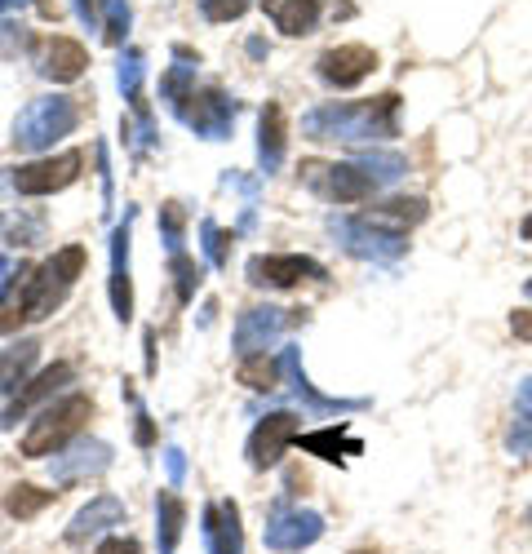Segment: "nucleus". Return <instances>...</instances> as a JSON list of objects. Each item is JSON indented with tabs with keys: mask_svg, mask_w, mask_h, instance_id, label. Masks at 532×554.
Here are the masks:
<instances>
[{
	"mask_svg": "<svg viewBox=\"0 0 532 554\" xmlns=\"http://www.w3.org/2000/svg\"><path fill=\"white\" fill-rule=\"evenodd\" d=\"M67 382H71V364H54V368H45V373H40L36 382H27L23 391L14 395V404L5 408V426H14L18 417H23V413H32V408L40 404V399H49V395L58 391V386H67Z\"/></svg>",
	"mask_w": 532,
	"mask_h": 554,
	"instance_id": "nucleus-13",
	"label": "nucleus"
},
{
	"mask_svg": "<svg viewBox=\"0 0 532 554\" xmlns=\"http://www.w3.org/2000/svg\"><path fill=\"white\" fill-rule=\"evenodd\" d=\"M306 280H324V266L302 253H271V258L249 262V284H258V289H293Z\"/></svg>",
	"mask_w": 532,
	"mask_h": 554,
	"instance_id": "nucleus-5",
	"label": "nucleus"
},
{
	"mask_svg": "<svg viewBox=\"0 0 532 554\" xmlns=\"http://www.w3.org/2000/svg\"><path fill=\"white\" fill-rule=\"evenodd\" d=\"M89 253L85 244H67L63 253H54L45 266H27V320H45L63 306V297L71 293V284L80 280Z\"/></svg>",
	"mask_w": 532,
	"mask_h": 554,
	"instance_id": "nucleus-1",
	"label": "nucleus"
},
{
	"mask_svg": "<svg viewBox=\"0 0 532 554\" xmlns=\"http://www.w3.org/2000/svg\"><path fill=\"white\" fill-rule=\"evenodd\" d=\"M244 9H249V0H204V18H209V23H231Z\"/></svg>",
	"mask_w": 532,
	"mask_h": 554,
	"instance_id": "nucleus-25",
	"label": "nucleus"
},
{
	"mask_svg": "<svg viewBox=\"0 0 532 554\" xmlns=\"http://www.w3.org/2000/svg\"><path fill=\"white\" fill-rule=\"evenodd\" d=\"M125 253H129V227L116 231V271H111V306L120 320L133 315V289H129V271H125Z\"/></svg>",
	"mask_w": 532,
	"mask_h": 554,
	"instance_id": "nucleus-19",
	"label": "nucleus"
},
{
	"mask_svg": "<svg viewBox=\"0 0 532 554\" xmlns=\"http://www.w3.org/2000/svg\"><path fill=\"white\" fill-rule=\"evenodd\" d=\"M426 218V200H386L373 209L368 222H422Z\"/></svg>",
	"mask_w": 532,
	"mask_h": 554,
	"instance_id": "nucleus-24",
	"label": "nucleus"
},
{
	"mask_svg": "<svg viewBox=\"0 0 532 554\" xmlns=\"http://www.w3.org/2000/svg\"><path fill=\"white\" fill-rule=\"evenodd\" d=\"M36 359H40V342H18V346H9V351H0V399L5 395H14L18 386L27 382V373L36 368Z\"/></svg>",
	"mask_w": 532,
	"mask_h": 554,
	"instance_id": "nucleus-15",
	"label": "nucleus"
},
{
	"mask_svg": "<svg viewBox=\"0 0 532 554\" xmlns=\"http://www.w3.org/2000/svg\"><path fill=\"white\" fill-rule=\"evenodd\" d=\"M173 271H178V297L187 302V297L196 293V284H200V271L187 258H173Z\"/></svg>",
	"mask_w": 532,
	"mask_h": 554,
	"instance_id": "nucleus-26",
	"label": "nucleus"
},
{
	"mask_svg": "<svg viewBox=\"0 0 532 554\" xmlns=\"http://www.w3.org/2000/svg\"><path fill=\"white\" fill-rule=\"evenodd\" d=\"M324 532V519L315 510H289V506H275L271 519H266V546L271 550H302L315 546Z\"/></svg>",
	"mask_w": 532,
	"mask_h": 554,
	"instance_id": "nucleus-6",
	"label": "nucleus"
},
{
	"mask_svg": "<svg viewBox=\"0 0 532 554\" xmlns=\"http://www.w3.org/2000/svg\"><path fill=\"white\" fill-rule=\"evenodd\" d=\"M204 537H209L213 554H240V510H235V501L204 510Z\"/></svg>",
	"mask_w": 532,
	"mask_h": 554,
	"instance_id": "nucleus-14",
	"label": "nucleus"
},
{
	"mask_svg": "<svg viewBox=\"0 0 532 554\" xmlns=\"http://www.w3.org/2000/svg\"><path fill=\"white\" fill-rule=\"evenodd\" d=\"M315 67H320V76L333 89H355L377 67V54L368 45H337V49H324Z\"/></svg>",
	"mask_w": 532,
	"mask_h": 554,
	"instance_id": "nucleus-9",
	"label": "nucleus"
},
{
	"mask_svg": "<svg viewBox=\"0 0 532 554\" xmlns=\"http://www.w3.org/2000/svg\"><path fill=\"white\" fill-rule=\"evenodd\" d=\"M98 9H102V0H80V14L85 18H98Z\"/></svg>",
	"mask_w": 532,
	"mask_h": 554,
	"instance_id": "nucleus-30",
	"label": "nucleus"
},
{
	"mask_svg": "<svg viewBox=\"0 0 532 554\" xmlns=\"http://www.w3.org/2000/svg\"><path fill=\"white\" fill-rule=\"evenodd\" d=\"M298 439V417L293 413H271V417H262L258 426H253V435H249V466L253 470H266V466H275V461L284 457V448Z\"/></svg>",
	"mask_w": 532,
	"mask_h": 554,
	"instance_id": "nucleus-7",
	"label": "nucleus"
},
{
	"mask_svg": "<svg viewBox=\"0 0 532 554\" xmlns=\"http://www.w3.org/2000/svg\"><path fill=\"white\" fill-rule=\"evenodd\" d=\"M528 297H532V280H528Z\"/></svg>",
	"mask_w": 532,
	"mask_h": 554,
	"instance_id": "nucleus-33",
	"label": "nucleus"
},
{
	"mask_svg": "<svg viewBox=\"0 0 532 554\" xmlns=\"http://www.w3.org/2000/svg\"><path fill=\"white\" fill-rule=\"evenodd\" d=\"M80 169H85V156L80 151H63V156L23 164L14 173V187H18V196H54V191H63L80 178Z\"/></svg>",
	"mask_w": 532,
	"mask_h": 554,
	"instance_id": "nucleus-4",
	"label": "nucleus"
},
{
	"mask_svg": "<svg viewBox=\"0 0 532 554\" xmlns=\"http://www.w3.org/2000/svg\"><path fill=\"white\" fill-rule=\"evenodd\" d=\"M89 67V49L80 45L76 36H49L45 40V54H40V71H45L49 80H58V85H71V80H80Z\"/></svg>",
	"mask_w": 532,
	"mask_h": 554,
	"instance_id": "nucleus-10",
	"label": "nucleus"
},
{
	"mask_svg": "<svg viewBox=\"0 0 532 554\" xmlns=\"http://www.w3.org/2000/svg\"><path fill=\"white\" fill-rule=\"evenodd\" d=\"M94 554H142V546H138L133 537H107Z\"/></svg>",
	"mask_w": 532,
	"mask_h": 554,
	"instance_id": "nucleus-27",
	"label": "nucleus"
},
{
	"mask_svg": "<svg viewBox=\"0 0 532 554\" xmlns=\"http://www.w3.org/2000/svg\"><path fill=\"white\" fill-rule=\"evenodd\" d=\"M235 377H240V386H249V391H275L280 368H275V359H266V355H244L240 368H235Z\"/></svg>",
	"mask_w": 532,
	"mask_h": 554,
	"instance_id": "nucleus-23",
	"label": "nucleus"
},
{
	"mask_svg": "<svg viewBox=\"0 0 532 554\" xmlns=\"http://www.w3.org/2000/svg\"><path fill=\"white\" fill-rule=\"evenodd\" d=\"M54 497H58V492H45L36 484H14L5 492V515L9 519H36Z\"/></svg>",
	"mask_w": 532,
	"mask_h": 554,
	"instance_id": "nucleus-20",
	"label": "nucleus"
},
{
	"mask_svg": "<svg viewBox=\"0 0 532 554\" xmlns=\"http://www.w3.org/2000/svg\"><path fill=\"white\" fill-rule=\"evenodd\" d=\"M306 453L324 457V461H337V453H360V444L355 439H346V426H329V430H315V435L302 439Z\"/></svg>",
	"mask_w": 532,
	"mask_h": 554,
	"instance_id": "nucleus-22",
	"label": "nucleus"
},
{
	"mask_svg": "<svg viewBox=\"0 0 532 554\" xmlns=\"http://www.w3.org/2000/svg\"><path fill=\"white\" fill-rule=\"evenodd\" d=\"M266 14L284 36H306L320 23L324 0H266Z\"/></svg>",
	"mask_w": 532,
	"mask_h": 554,
	"instance_id": "nucleus-12",
	"label": "nucleus"
},
{
	"mask_svg": "<svg viewBox=\"0 0 532 554\" xmlns=\"http://www.w3.org/2000/svg\"><path fill=\"white\" fill-rule=\"evenodd\" d=\"M284 138H289V129H284V107L280 102H266L262 107V160L275 164L284 156Z\"/></svg>",
	"mask_w": 532,
	"mask_h": 554,
	"instance_id": "nucleus-21",
	"label": "nucleus"
},
{
	"mask_svg": "<svg viewBox=\"0 0 532 554\" xmlns=\"http://www.w3.org/2000/svg\"><path fill=\"white\" fill-rule=\"evenodd\" d=\"M302 182L311 191H320L324 200H337V204H360L373 196L377 178L364 169H355V164H302Z\"/></svg>",
	"mask_w": 532,
	"mask_h": 554,
	"instance_id": "nucleus-3",
	"label": "nucleus"
},
{
	"mask_svg": "<svg viewBox=\"0 0 532 554\" xmlns=\"http://www.w3.org/2000/svg\"><path fill=\"white\" fill-rule=\"evenodd\" d=\"M76 111H71L67 98H49V102H36L23 120H18V147H45L54 133H67Z\"/></svg>",
	"mask_w": 532,
	"mask_h": 554,
	"instance_id": "nucleus-8",
	"label": "nucleus"
},
{
	"mask_svg": "<svg viewBox=\"0 0 532 554\" xmlns=\"http://www.w3.org/2000/svg\"><path fill=\"white\" fill-rule=\"evenodd\" d=\"M107 461H111V448L107 444H85V448H76L71 457H58L54 461V475L63 479V484H76V479L107 470Z\"/></svg>",
	"mask_w": 532,
	"mask_h": 554,
	"instance_id": "nucleus-16",
	"label": "nucleus"
},
{
	"mask_svg": "<svg viewBox=\"0 0 532 554\" xmlns=\"http://www.w3.org/2000/svg\"><path fill=\"white\" fill-rule=\"evenodd\" d=\"M528 528H532V510H528Z\"/></svg>",
	"mask_w": 532,
	"mask_h": 554,
	"instance_id": "nucleus-32",
	"label": "nucleus"
},
{
	"mask_svg": "<svg viewBox=\"0 0 532 554\" xmlns=\"http://www.w3.org/2000/svg\"><path fill=\"white\" fill-rule=\"evenodd\" d=\"M94 417V399L89 395H67L58 399L54 408H45V413L32 422V430L23 435V457H54L58 448H67L71 439L80 435V426Z\"/></svg>",
	"mask_w": 532,
	"mask_h": 554,
	"instance_id": "nucleus-2",
	"label": "nucleus"
},
{
	"mask_svg": "<svg viewBox=\"0 0 532 554\" xmlns=\"http://www.w3.org/2000/svg\"><path fill=\"white\" fill-rule=\"evenodd\" d=\"M156 519H160V554H173V546H178V537H182V523H187V506H182L178 492H160Z\"/></svg>",
	"mask_w": 532,
	"mask_h": 554,
	"instance_id": "nucleus-18",
	"label": "nucleus"
},
{
	"mask_svg": "<svg viewBox=\"0 0 532 554\" xmlns=\"http://www.w3.org/2000/svg\"><path fill=\"white\" fill-rule=\"evenodd\" d=\"M120 523H125V501L120 497H94L76 519H71L67 541L71 546H85V541L98 537L102 528H120Z\"/></svg>",
	"mask_w": 532,
	"mask_h": 554,
	"instance_id": "nucleus-11",
	"label": "nucleus"
},
{
	"mask_svg": "<svg viewBox=\"0 0 532 554\" xmlns=\"http://www.w3.org/2000/svg\"><path fill=\"white\" fill-rule=\"evenodd\" d=\"M280 324H284V311H249L240 320V328H235V346H240L244 355H258V342H271L275 333H280Z\"/></svg>",
	"mask_w": 532,
	"mask_h": 554,
	"instance_id": "nucleus-17",
	"label": "nucleus"
},
{
	"mask_svg": "<svg viewBox=\"0 0 532 554\" xmlns=\"http://www.w3.org/2000/svg\"><path fill=\"white\" fill-rule=\"evenodd\" d=\"M510 333H515L519 342H532V311H515V315H510Z\"/></svg>",
	"mask_w": 532,
	"mask_h": 554,
	"instance_id": "nucleus-29",
	"label": "nucleus"
},
{
	"mask_svg": "<svg viewBox=\"0 0 532 554\" xmlns=\"http://www.w3.org/2000/svg\"><path fill=\"white\" fill-rule=\"evenodd\" d=\"M510 448H515V453H528L532 448V417L515 422V430H510Z\"/></svg>",
	"mask_w": 532,
	"mask_h": 554,
	"instance_id": "nucleus-28",
	"label": "nucleus"
},
{
	"mask_svg": "<svg viewBox=\"0 0 532 554\" xmlns=\"http://www.w3.org/2000/svg\"><path fill=\"white\" fill-rule=\"evenodd\" d=\"M519 235H524V240H532V213L524 218V227H519Z\"/></svg>",
	"mask_w": 532,
	"mask_h": 554,
	"instance_id": "nucleus-31",
	"label": "nucleus"
}]
</instances>
